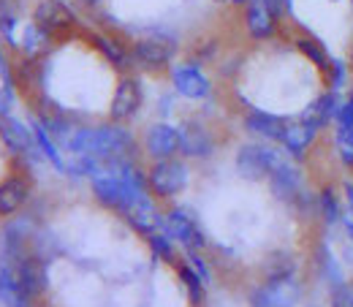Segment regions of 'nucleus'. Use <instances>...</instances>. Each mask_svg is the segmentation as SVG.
<instances>
[{
  "mask_svg": "<svg viewBox=\"0 0 353 307\" xmlns=\"http://www.w3.org/2000/svg\"><path fill=\"white\" fill-rule=\"evenodd\" d=\"M65 147L71 155H92L95 161L106 164L114 158H131L133 136L120 123L98 126V128H74Z\"/></svg>",
  "mask_w": 353,
  "mask_h": 307,
  "instance_id": "1",
  "label": "nucleus"
},
{
  "mask_svg": "<svg viewBox=\"0 0 353 307\" xmlns=\"http://www.w3.org/2000/svg\"><path fill=\"white\" fill-rule=\"evenodd\" d=\"M176 44L174 36L169 33H152V36H144L133 44L131 55H133V63L141 66L144 71H161L166 68L172 60L176 57Z\"/></svg>",
  "mask_w": 353,
  "mask_h": 307,
  "instance_id": "2",
  "label": "nucleus"
},
{
  "mask_svg": "<svg viewBox=\"0 0 353 307\" xmlns=\"http://www.w3.org/2000/svg\"><path fill=\"white\" fill-rule=\"evenodd\" d=\"M299 299H302V286L294 277V272H288V275L269 277L256 291L253 307H296Z\"/></svg>",
  "mask_w": 353,
  "mask_h": 307,
  "instance_id": "3",
  "label": "nucleus"
},
{
  "mask_svg": "<svg viewBox=\"0 0 353 307\" xmlns=\"http://www.w3.org/2000/svg\"><path fill=\"white\" fill-rule=\"evenodd\" d=\"M188 179H190V175H188V166L182 161L163 158V161L152 164V169L147 175V185H150L152 193L169 199V196H176V193H182L188 188Z\"/></svg>",
  "mask_w": 353,
  "mask_h": 307,
  "instance_id": "4",
  "label": "nucleus"
},
{
  "mask_svg": "<svg viewBox=\"0 0 353 307\" xmlns=\"http://www.w3.org/2000/svg\"><path fill=\"white\" fill-rule=\"evenodd\" d=\"M283 161V155L274 147L266 144H242L236 152V172L245 179H266L272 169Z\"/></svg>",
  "mask_w": 353,
  "mask_h": 307,
  "instance_id": "5",
  "label": "nucleus"
},
{
  "mask_svg": "<svg viewBox=\"0 0 353 307\" xmlns=\"http://www.w3.org/2000/svg\"><path fill=\"white\" fill-rule=\"evenodd\" d=\"M33 22L39 28H44L52 39H60V36H68L77 28V14L63 0H41L36 6Z\"/></svg>",
  "mask_w": 353,
  "mask_h": 307,
  "instance_id": "6",
  "label": "nucleus"
},
{
  "mask_svg": "<svg viewBox=\"0 0 353 307\" xmlns=\"http://www.w3.org/2000/svg\"><path fill=\"white\" fill-rule=\"evenodd\" d=\"M172 85L188 101H204L212 92L210 77L196 63H179V66H174L172 68Z\"/></svg>",
  "mask_w": 353,
  "mask_h": 307,
  "instance_id": "7",
  "label": "nucleus"
},
{
  "mask_svg": "<svg viewBox=\"0 0 353 307\" xmlns=\"http://www.w3.org/2000/svg\"><path fill=\"white\" fill-rule=\"evenodd\" d=\"M269 182H272V190H274V196L277 199H283V201H291V204H296V201H305L307 199V190H305V177L302 172L291 164V161H280L274 169H272V175H269Z\"/></svg>",
  "mask_w": 353,
  "mask_h": 307,
  "instance_id": "8",
  "label": "nucleus"
},
{
  "mask_svg": "<svg viewBox=\"0 0 353 307\" xmlns=\"http://www.w3.org/2000/svg\"><path fill=\"white\" fill-rule=\"evenodd\" d=\"M280 22L283 19L269 8L266 0H253L250 6H245V30L253 41H272Z\"/></svg>",
  "mask_w": 353,
  "mask_h": 307,
  "instance_id": "9",
  "label": "nucleus"
},
{
  "mask_svg": "<svg viewBox=\"0 0 353 307\" xmlns=\"http://www.w3.org/2000/svg\"><path fill=\"white\" fill-rule=\"evenodd\" d=\"M141 101H144L141 82H139L136 77H123V79L117 82L114 95H112V109H109L112 120H114V123H125V120L136 117V112L141 109Z\"/></svg>",
  "mask_w": 353,
  "mask_h": 307,
  "instance_id": "10",
  "label": "nucleus"
},
{
  "mask_svg": "<svg viewBox=\"0 0 353 307\" xmlns=\"http://www.w3.org/2000/svg\"><path fill=\"white\" fill-rule=\"evenodd\" d=\"M340 103H343V92L326 88L318 98H312V103L302 112V120L310 123L315 131H323V128H329L337 120Z\"/></svg>",
  "mask_w": 353,
  "mask_h": 307,
  "instance_id": "11",
  "label": "nucleus"
},
{
  "mask_svg": "<svg viewBox=\"0 0 353 307\" xmlns=\"http://www.w3.org/2000/svg\"><path fill=\"white\" fill-rule=\"evenodd\" d=\"M215 150V139L210 128H204L199 120H188L179 128V152L185 158H210Z\"/></svg>",
  "mask_w": 353,
  "mask_h": 307,
  "instance_id": "12",
  "label": "nucleus"
},
{
  "mask_svg": "<svg viewBox=\"0 0 353 307\" xmlns=\"http://www.w3.org/2000/svg\"><path fill=\"white\" fill-rule=\"evenodd\" d=\"M163 231H166L172 239L182 242L188 250L204 248V234H201V228L196 226V220L190 218L185 210H172V212H166V218H163Z\"/></svg>",
  "mask_w": 353,
  "mask_h": 307,
  "instance_id": "13",
  "label": "nucleus"
},
{
  "mask_svg": "<svg viewBox=\"0 0 353 307\" xmlns=\"http://www.w3.org/2000/svg\"><path fill=\"white\" fill-rule=\"evenodd\" d=\"M14 275H17L19 288H22L30 299H36V297L44 294L46 264L41 261V259H36V256H22L19 261H14Z\"/></svg>",
  "mask_w": 353,
  "mask_h": 307,
  "instance_id": "14",
  "label": "nucleus"
},
{
  "mask_svg": "<svg viewBox=\"0 0 353 307\" xmlns=\"http://www.w3.org/2000/svg\"><path fill=\"white\" fill-rule=\"evenodd\" d=\"M144 147L155 161L163 158H174L179 152V128H174L172 123H155L150 126V131L144 136Z\"/></svg>",
  "mask_w": 353,
  "mask_h": 307,
  "instance_id": "15",
  "label": "nucleus"
},
{
  "mask_svg": "<svg viewBox=\"0 0 353 307\" xmlns=\"http://www.w3.org/2000/svg\"><path fill=\"white\" fill-rule=\"evenodd\" d=\"M242 123H245V131L253 133V136H261L266 141H280V136L288 126V120L283 115L264 112V109H248Z\"/></svg>",
  "mask_w": 353,
  "mask_h": 307,
  "instance_id": "16",
  "label": "nucleus"
},
{
  "mask_svg": "<svg viewBox=\"0 0 353 307\" xmlns=\"http://www.w3.org/2000/svg\"><path fill=\"white\" fill-rule=\"evenodd\" d=\"M318 133L310 123H305L302 117L299 120H288V126H285V131L280 136V144L285 147V152L288 155H294V158H305L307 155V150L315 144V139H318Z\"/></svg>",
  "mask_w": 353,
  "mask_h": 307,
  "instance_id": "17",
  "label": "nucleus"
},
{
  "mask_svg": "<svg viewBox=\"0 0 353 307\" xmlns=\"http://www.w3.org/2000/svg\"><path fill=\"white\" fill-rule=\"evenodd\" d=\"M125 218H128V223H131L139 234H147V237L163 228V215H161V212L155 210V204H152L150 199H144V196H139L131 207L125 210Z\"/></svg>",
  "mask_w": 353,
  "mask_h": 307,
  "instance_id": "18",
  "label": "nucleus"
},
{
  "mask_svg": "<svg viewBox=\"0 0 353 307\" xmlns=\"http://www.w3.org/2000/svg\"><path fill=\"white\" fill-rule=\"evenodd\" d=\"M0 139H3L6 147L14 150V152L36 150L33 128H28V126H25L22 120H17V117H3V120H0Z\"/></svg>",
  "mask_w": 353,
  "mask_h": 307,
  "instance_id": "19",
  "label": "nucleus"
},
{
  "mask_svg": "<svg viewBox=\"0 0 353 307\" xmlns=\"http://www.w3.org/2000/svg\"><path fill=\"white\" fill-rule=\"evenodd\" d=\"M30 196V185L19 177H8L6 182H0V215H14Z\"/></svg>",
  "mask_w": 353,
  "mask_h": 307,
  "instance_id": "20",
  "label": "nucleus"
},
{
  "mask_svg": "<svg viewBox=\"0 0 353 307\" xmlns=\"http://www.w3.org/2000/svg\"><path fill=\"white\" fill-rule=\"evenodd\" d=\"M294 46L307 57V63H312L321 74L329 68V63H332V55H329V49L323 46V41L318 39V36H312L307 30H302L296 39H294Z\"/></svg>",
  "mask_w": 353,
  "mask_h": 307,
  "instance_id": "21",
  "label": "nucleus"
},
{
  "mask_svg": "<svg viewBox=\"0 0 353 307\" xmlns=\"http://www.w3.org/2000/svg\"><path fill=\"white\" fill-rule=\"evenodd\" d=\"M92 44L103 52V57H106L114 68H128V66H133V55L123 46V41H117V39H112V36H106V33H95V36H92Z\"/></svg>",
  "mask_w": 353,
  "mask_h": 307,
  "instance_id": "22",
  "label": "nucleus"
},
{
  "mask_svg": "<svg viewBox=\"0 0 353 307\" xmlns=\"http://www.w3.org/2000/svg\"><path fill=\"white\" fill-rule=\"evenodd\" d=\"M49 41H52V36L46 33L44 28H39L36 22L25 25V30H22V52H25L30 60H36L41 52H46Z\"/></svg>",
  "mask_w": 353,
  "mask_h": 307,
  "instance_id": "23",
  "label": "nucleus"
},
{
  "mask_svg": "<svg viewBox=\"0 0 353 307\" xmlns=\"http://www.w3.org/2000/svg\"><path fill=\"white\" fill-rule=\"evenodd\" d=\"M323 79H326V88L329 90L343 92V90L351 85V63H348L345 57H334V55H332V63H329V68L323 71Z\"/></svg>",
  "mask_w": 353,
  "mask_h": 307,
  "instance_id": "24",
  "label": "nucleus"
},
{
  "mask_svg": "<svg viewBox=\"0 0 353 307\" xmlns=\"http://www.w3.org/2000/svg\"><path fill=\"white\" fill-rule=\"evenodd\" d=\"M318 272L332 283V286H337V283H343V269H340V261H337V256L329 250V245H321L318 248Z\"/></svg>",
  "mask_w": 353,
  "mask_h": 307,
  "instance_id": "25",
  "label": "nucleus"
},
{
  "mask_svg": "<svg viewBox=\"0 0 353 307\" xmlns=\"http://www.w3.org/2000/svg\"><path fill=\"white\" fill-rule=\"evenodd\" d=\"M33 136H36V147L44 152L46 158L54 164V169H60V172H65V161H63V155H60V150H57V144L49 139V131H46L41 123H36L33 126Z\"/></svg>",
  "mask_w": 353,
  "mask_h": 307,
  "instance_id": "26",
  "label": "nucleus"
},
{
  "mask_svg": "<svg viewBox=\"0 0 353 307\" xmlns=\"http://www.w3.org/2000/svg\"><path fill=\"white\" fill-rule=\"evenodd\" d=\"M179 277H182V286L188 288L190 302L199 307L201 302H204V286H207V283H204V277H201V275H199V272H196L190 264L179 269Z\"/></svg>",
  "mask_w": 353,
  "mask_h": 307,
  "instance_id": "27",
  "label": "nucleus"
},
{
  "mask_svg": "<svg viewBox=\"0 0 353 307\" xmlns=\"http://www.w3.org/2000/svg\"><path fill=\"white\" fill-rule=\"evenodd\" d=\"M318 210L323 212L326 223H340L343 218V204H340V196L332 190V188H323L318 193Z\"/></svg>",
  "mask_w": 353,
  "mask_h": 307,
  "instance_id": "28",
  "label": "nucleus"
},
{
  "mask_svg": "<svg viewBox=\"0 0 353 307\" xmlns=\"http://www.w3.org/2000/svg\"><path fill=\"white\" fill-rule=\"evenodd\" d=\"M334 150H337V158L353 169V131L334 128Z\"/></svg>",
  "mask_w": 353,
  "mask_h": 307,
  "instance_id": "29",
  "label": "nucleus"
},
{
  "mask_svg": "<svg viewBox=\"0 0 353 307\" xmlns=\"http://www.w3.org/2000/svg\"><path fill=\"white\" fill-rule=\"evenodd\" d=\"M150 239V248H152V253L161 259V261H172L174 259V250H172V237L166 234V231H155V234H150L147 237Z\"/></svg>",
  "mask_w": 353,
  "mask_h": 307,
  "instance_id": "30",
  "label": "nucleus"
},
{
  "mask_svg": "<svg viewBox=\"0 0 353 307\" xmlns=\"http://www.w3.org/2000/svg\"><path fill=\"white\" fill-rule=\"evenodd\" d=\"M329 305L332 307H353V280H343V283L332 286Z\"/></svg>",
  "mask_w": 353,
  "mask_h": 307,
  "instance_id": "31",
  "label": "nucleus"
},
{
  "mask_svg": "<svg viewBox=\"0 0 353 307\" xmlns=\"http://www.w3.org/2000/svg\"><path fill=\"white\" fill-rule=\"evenodd\" d=\"M334 128H343V131H353V92L343 95V103H340V112H337Z\"/></svg>",
  "mask_w": 353,
  "mask_h": 307,
  "instance_id": "32",
  "label": "nucleus"
},
{
  "mask_svg": "<svg viewBox=\"0 0 353 307\" xmlns=\"http://www.w3.org/2000/svg\"><path fill=\"white\" fill-rule=\"evenodd\" d=\"M188 259H190V266H193V269H196V272L204 277V283H210V280H212V275H210L207 264H204L201 259H199V256H196V250H190V256H188Z\"/></svg>",
  "mask_w": 353,
  "mask_h": 307,
  "instance_id": "33",
  "label": "nucleus"
},
{
  "mask_svg": "<svg viewBox=\"0 0 353 307\" xmlns=\"http://www.w3.org/2000/svg\"><path fill=\"white\" fill-rule=\"evenodd\" d=\"M8 106H11V85L0 90V120L8 115Z\"/></svg>",
  "mask_w": 353,
  "mask_h": 307,
  "instance_id": "34",
  "label": "nucleus"
},
{
  "mask_svg": "<svg viewBox=\"0 0 353 307\" xmlns=\"http://www.w3.org/2000/svg\"><path fill=\"white\" fill-rule=\"evenodd\" d=\"M79 3H82V6H88V8H95V6H101L103 0H79Z\"/></svg>",
  "mask_w": 353,
  "mask_h": 307,
  "instance_id": "35",
  "label": "nucleus"
},
{
  "mask_svg": "<svg viewBox=\"0 0 353 307\" xmlns=\"http://www.w3.org/2000/svg\"><path fill=\"white\" fill-rule=\"evenodd\" d=\"M231 3H234V6H250L253 0H231Z\"/></svg>",
  "mask_w": 353,
  "mask_h": 307,
  "instance_id": "36",
  "label": "nucleus"
},
{
  "mask_svg": "<svg viewBox=\"0 0 353 307\" xmlns=\"http://www.w3.org/2000/svg\"><path fill=\"white\" fill-rule=\"evenodd\" d=\"M0 68H3V52H0Z\"/></svg>",
  "mask_w": 353,
  "mask_h": 307,
  "instance_id": "37",
  "label": "nucleus"
},
{
  "mask_svg": "<svg viewBox=\"0 0 353 307\" xmlns=\"http://www.w3.org/2000/svg\"><path fill=\"white\" fill-rule=\"evenodd\" d=\"M348 3H351V14H353V0H348Z\"/></svg>",
  "mask_w": 353,
  "mask_h": 307,
  "instance_id": "38",
  "label": "nucleus"
},
{
  "mask_svg": "<svg viewBox=\"0 0 353 307\" xmlns=\"http://www.w3.org/2000/svg\"><path fill=\"white\" fill-rule=\"evenodd\" d=\"M334 3H343V0H334Z\"/></svg>",
  "mask_w": 353,
  "mask_h": 307,
  "instance_id": "39",
  "label": "nucleus"
}]
</instances>
